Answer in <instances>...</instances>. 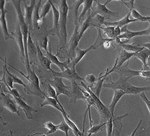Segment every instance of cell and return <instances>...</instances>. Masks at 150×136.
I'll return each instance as SVG.
<instances>
[{
  "label": "cell",
  "instance_id": "1",
  "mask_svg": "<svg viewBox=\"0 0 150 136\" xmlns=\"http://www.w3.org/2000/svg\"><path fill=\"white\" fill-rule=\"evenodd\" d=\"M11 2L13 3V4L15 7L16 13L17 15V19H18V24H19L20 28H21L22 34H23V43H24V47H25V68L27 70L28 74L32 70L30 69V61H29V55H28V35H29V27L26 23L25 17L23 15L22 13V10L21 7V1H11Z\"/></svg>",
  "mask_w": 150,
  "mask_h": 136
},
{
  "label": "cell",
  "instance_id": "2",
  "mask_svg": "<svg viewBox=\"0 0 150 136\" xmlns=\"http://www.w3.org/2000/svg\"><path fill=\"white\" fill-rule=\"evenodd\" d=\"M128 78L125 77L120 76L119 80L117 81L104 83L103 87L105 88H110L115 90V89H120L123 91L125 94H138L147 92L150 90V87H137L134 86L131 83L127 82Z\"/></svg>",
  "mask_w": 150,
  "mask_h": 136
},
{
  "label": "cell",
  "instance_id": "3",
  "mask_svg": "<svg viewBox=\"0 0 150 136\" xmlns=\"http://www.w3.org/2000/svg\"><path fill=\"white\" fill-rule=\"evenodd\" d=\"M60 21H59V38L60 45L65 46L67 42V16L69 6L66 0H62L60 1Z\"/></svg>",
  "mask_w": 150,
  "mask_h": 136
},
{
  "label": "cell",
  "instance_id": "4",
  "mask_svg": "<svg viewBox=\"0 0 150 136\" xmlns=\"http://www.w3.org/2000/svg\"><path fill=\"white\" fill-rule=\"evenodd\" d=\"M80 85L83 88L86 89L87 92L90 94L91 96L93 97V98L94 99L95 105H96V109L98 111L99 114L100 115L101 117V120L103 122V123L107 122L111 117H112V115H111L109 109L108 107H106V106H105V105L100 100L99 97L97 96L96 94L91 91L90 87L87 86V85L84 83V81H82V82L80 83Z\"/></svg>",
  "mask_w": 150,
  "mask_h": 136
},
{
  "label": "cell",
  "instance_id": "5",
  "mask_svg": "<svg viewBox=\"0 0 150 136\" xmlns=\"http://www.w3.org/2000/svg\"><path fill=\"white\" fill-rule=\"evenodd\" d=\"M95 2V6L92 7L91 9V16H93L96 15H100L102 17H104L105 19H109L111 17H117L119 15V13H116V12L110 11L108 8L106 7L107 4L110 2L111 1H107L104 4H102L100 3L99 1H94Z\"/></svg>",
  "mask_w": 150,
  "mask_h": 136
},
{
  "label": "cell",
  "instance_id": "6",
  "mask_svg": "<svg viewBox=\"0 0 150 136\" xmlns=\"http://www.w3.org/2000/svg\"><path fill=\"white\" fill-rule=\"evenodd\" d=\"M50 84L55 89L56 95L58 97L60 95L63 94L71 98V87L64 85L62 78L60 77H54L53 79L48 81Z\"/></svg>",
  "mask_w": 150,
  "mask_h": 136
},
{
  "label": "cell",
  "instance_id": "7",
  "mask_svg": "<svg viewBox=\"0 0 150 136\" xmlns=\"http://www.w3.org/2000/svg\"><path fill=\"white\" fill-rule=\"evenodd\" d=\"M52 73L53 74L54 77H60L62 78H65L67 79L71 82H76L79 83L80 84V83L83 81V78L79 75L78 73L76 72V70H73V69H67L63 72H55L52 70Z\"/></svg>",
  "mask_w": 150,
  "mask_h": 136
},
{
  "label": "cell",
  "instance_id": "8",
  "mask_svg": "<svg viewBox=\"0 0 150 136\" xmlns=\"http://www.w3.org/2000/svg\"><path fill=\"white\" fill-rule=\"evenodd\" d=\"M1 105L10 112L17 115H20L18 109L19 108L15 100L12 99L9 95L5 94L3 92H1Z\"/></svg>",
  "mask_w": 150,
  "mask_h": 136
},
{
  "label": "cell",
  "instance_id": "9",
  "mask_svg": "<svg viewBox=\"0 0 150 136\" xmlns=\"http://www.w3.org/2000/svg\"><path fill=\"white\" fill-rule=\"evenodd\" d=\"M5 0H1L0 1V11H1V14H0V24H1V30L4 34V36L5 40H8L12 39L14 37H13L9 34L8 30L6 20V13H7V11L5 9Z\"/></svg>",
  "mask_w": 150,
  "mask_h": 136
},
{
  "label": "cell",
  "instance_id": "10",
  "mask_svg": "<svg viewBox=\"0 0 150 136\" xmlns=\"http://www.w3.org/2000/svg\"><path fill=\"white\" fill-rule=\"evenodd\" d=\"M14 38L16 40L18 47H19V52L21 54V59L22 63L25 66V47H24V43H23V34H22L21 28L19 24L17 23V28H16L15 33L13 34Z\"/></svg>",
  "mask_w": 150,
  "mask_h": 136
},
{
  "label": "cell",
  "instance_id": "11",
  "mask_svg": "<svg viewBox=\"0 0 150 136\" xmlns=\"http://www.w3.org/2000/svg\"><path fill=\"white\" fill-rule=\"evenodd\" d=\"M121 3L125 5L129 11L131 13V16L134 19H137L140 21H150V16H143L140 14L134 8V0H129V1H120Z\"/></svg>",
  "mask_w": 150,
  "mask_h": 136
},
{
  "label": "cell",
  "instance_id": "12",
  "mask_svg": "<svg viewBox=\"0 0 150 136\" xmlns=\"http://www.w3.org/2000/svg\"><path fill=\"white\" fill-rule=\"evenodd\" d=\"M14 100H15L17 106L20 109H21L22 111L25 113V116L28 120L33 119V113L37 112L36 109H34L31 106H30L29 105H28L22 98H17V97H15V98H14Z\"/></svg>",
  "mask_w": 150,
  "mask_h": 136
},
{
  "label": "cell",
  "instance_id": "13",
  "mask_svg": "<svg viewBox=\"0 0 150 136\" xmlns=\"http://www.w3.org/2000/svg\"><path fill=\"white\" fill-rule=\"evenodd\" d=\"M75 26L74 32L72 34L69 41V53L71 57L74 56V54H76V50L78 47V43L80 42L79 40V27L80 24H76Z\"/></svg>",
  "mask_w": 150,
  "mask_h": 136
},
{
  "label": "cell",
  "instance_id": "14",
  "mask_svg": "<svg viewBox=\"0 0 150 136\" xmlns=\"http://www.w3.org/2000/svg\"><path fill=\"white\" fill-rule=\"evenodd\" d=\"M148 34H149L148 29L142 30V31H130L127 29V26H125L124 27L121 28V34L117 38L119 39L126 38L127 40H129L132 38L136 37V36L148 35Z\"/></svg>",
  "mask_w": 150,
  "mask_h": 136
},
{
  "label": "cell",
  "instance_id": "15",
  "mask_svg": "<svg viewBox=\"0 0 150 136\" xmlns=\"http://www.w3.org/2000/svg\"><path fill=\"white\" fill-rule=\"evenodd\" d=\"M12 67V66H11ZM12 68H13V67H12ZM13 69H15V70H17L18 72H19L20 74H21V75H23V77H25V78L27 79V80L28 81H30V83L33 85L34 88H35L36 90L38 91V92L40 93V94H42V96H45V95L44 92H42L41 90H40V82H39V79H38V76H36V73L34 72L33 70H31L30 72L28 73V76H25V74H23V72H20L19 70H17V69H15V68H13Z\"/></svg>",
  "mask_w": 150,
  "mask_h": 136
},
{
  "label": "cell",
  "instance_id": "16",
  "mask_svg": "<svg viewBox=\"0 0 150 136\" xmlns=\"http://www.w3.org/2000/svg\"><path fill=\"white\" fill-rule=\"evenodd\" d=\"M36 4L35 0H31L30 1V4L28 6L26 4L25 1H24V7H25V20L26 23L28 27L31 28L33 26V21H32V17H33V13L34 11V7Z\"/></svg>",
  "mask_w": 150,
  "mask_h": 136
},
{
  "label": "cell",
  "instance_id": "17",
  "mask_svg": "<svg viewBox=\"0 0 150 136\" xmlns=\"http://www.w3.org/2000/svg\"><path fill=\"white\" fill-rule=\"evenodd\" d=\"M71 99L72 102L76 103L78 100H84V96L82 92V89L76 82L71 83Z\"/></svg>",
  "mask_w": 150,
  "mask_h": 136
},
{
  "label": "cell",
  "instance_id": "18",
  "mask_svg": "<svg viewBox=\"0 0 150 136\" xmlns=\"http://www.w3.org/2000/svg\"><path fill=\"white\" fill-rule=\"evenodd\" d=\"M117 68V62L115 61V65L113 66V67L110 70H109V69L108 68L106 70V73H105L103 76H101V74L99 75L98 80H97L96 83H95V85H96V86H95V92H94L95 94H96V96H98L99 98V95H100L101 90H102V87H103V85H104V81L105 80V78H106L107 76H108L110 73L114 72V70H115V68Z\"/></svg>",
  "mask_w": 150,
  "mask_h": 136
},
{
  "label": "cell",
  "instance_id": "19",
  "mask_svg": "<svg viewBox=\"0 0 150 136\" xmlns=\"http://www.w3.org/2000/svg\"><path fill=\"white\" fill-rule=\"evenodd\" d=\"M131 15V13L129 11V13L125 15V17H123V19L119 20V21H115V22H108L105 21L104 25L106 26H112V27H119V28H123L125 26H127L129 23H132V22H135L138 21L137 19H130L129 17Z\"/></svg>",
  "mask_w": 150,
  "mask_h": 136
},
{
  "label": "cell",
  "instance_id": "20",
  "mask_svg": "<svg viewBox=\"0 0 150 136\" xmlns=\"http://www.w3.org/2000/svg\"><path fill=\"white\" fill-rule=\"evenodd\" d=\"M91 50H93V48L92 46H91L89 48L84 50L80 49L79 48H77L76 50V56H75L74 59H73L72 63H71V69H73V70H76V66L78 65V63L80 62V61L82 59L83 57H84V56L86 55L89 51H91Z\"/></svg>",
  "mask_w": 150,
  "mask_h": 136
},
{
  "label": "cell",
  "instance_id": "21",
  "mask_svg": "<svg viewBox=\"0 0 150 136\" xmlns=\"http://www.w3.org/2000/svg\"><path fill=\"white\" fill-rule=\"evenodd\" d=\"M136 52H129L125 51V50H121V51L119 52L118 56H117V58L116 60L117 62V68H121L124 63L125 62H126L129 59L134 56Z\"/></svg>",
  "mask_w": 150,
  "mask_h": 136
},
{
  "label": "cell",
  "instance_id": "22",
  "mask_svg": "<svg viewBox=\"0 0 150 136\" xmlns=\"http://www.w3.org/2000/svg\"><path fill=\"white\" fill-rule=\"evenodd\" d=\"M40 4H41V0H39L36 2L35 7H34V11L33 13V17H32V21H33V26L34 29L38 30L40 29L42 25V21L40 17L39 9L40 6Z\"/></svg>",
  "mask_w": 150,
  "mask_h": 136
},
{
  "label": "cell",
  "instance_id": "23",
  "mask_svg": "<svg viewBox=\"0 0 150 136\" xmlns=\"http://www.w3.org/2000/svg\"><path fill=\"white\" fill-rule=\"evenodd\" d=\"M125 94V93L123 91L120 90V89H115L114 91V96H113L112 102H111L110 106L108 107L111 115H112V117H114V111L117 104Z\"/></svg>",
  "mask_w": 150,
  "mask_h": 136
},
{
  "label": "cell",
  "instance_id": "24",
  "mask_svg": "<svg viewBox=\"0 0 150 136\" xmlns=\"http://www.w3.org/2000/svg\"><path fill=\"white\" fill-rule=\"evenodd\" d=\"M46 56L49 58V59H50L52 63H53L54 65H56V66H58L62 72H63V71L69 68L67 61L64 62V63L60 62V61L58 60L57 56L54 55V54H52L50 51L46 52Z\"/></svg>",
  "mask_w": 150,
  "mask_h": 136
},
{
  "label": "cell",
  "instance_id": "25",
  "mask_svg": "<svg viewBox=\"0 0 150 136\" xmlns=\"http://www.w3.org/2000/svg\"><path fill=\"white\" fill-rule=\"evenodd\" d=\"M127 115H128V114L126 113V114L121 115V116L113 117V136H121V133L123 128V124L121 122V120L124 118L125 117L127 116Z\"/></svg>",
  "mask_w": 150,
  "mask_h": 136
},
{
  "label": "cell",
  "instance_id": "26",
  "mask_svg": "<svg viewBox=\"0 0 150 136\" xmlns=\"http://www.w3.org/2000/svg\"><path fill=\"white\" fill-rule=\"evenodd\" d=\"M150 56V50H149L147 48H144L143 50L139 52H136L134 57H137V58L141 61L143 65V70H149L147 66V61Z\"/></svg>",
  "mask_w": 150,
  "mask_h": 136
},
{
  "label": "cell",
  "instance_id": "27",
  "mask_svg": "<svg viewBox=\"0 0 150 136\" xmlns=\"http://www.w3.org/2000/svg\"><path fill=\"white\" fill-rule=\"evenodd\" d=\"M46 105L54 107V108L57 109L58 111H59L60 113H61L62 111L64 109V107L62 106V105L60 104L59 101L56 100V99H54L53 98H50V97H48V96H45L44 102L40 105V108H42V107L46 106Z\"/></svg>",
  "mask_w": 150,
  "mask_h": 136
},
{
  "label": "cell",
  "instance_id": "28",
  "mask_svg": "<svg viewBox=\"0 0 150 136\" xmlns=\"http://www.w3.org/2000/svg\"><path fill=\"white\" fill-rule=\"evenodd\" d=\"M36 47H37V56L41 66L45 68L46 70L52 71V69L51 68V61H50V59L46 56H45L42 54L41 50L40 48L39 45L36 44Z\"/></svg>",
  "mask_w": 150,
  "mask_h": 136
},
{
  "label": "cell",
  "instance_id": "29",
  "mask_svg": "<svg viewBox=\"0 0 150 136\" xmlns=\"http://www.w3.org/2000/svg\"><path fill=\"white\" fill-rule=\"evenodd\" d=\"M97 30H98V34H97V37L96 38V40H95L94 43H93V45H91V46H93V50L98 49V48L101 47V46H104V43H106L107 41H110V42L115 41L116 38H104L102 35V32H101V30H101L100 28H97Z\"/></svg>",
  "mask_w": 150,
  "mask_h": 136
},
{
  "label": "cell",
  "instance_id": "30",
  "mask_svg": "<svg viewBox=\"0 0 150 136\" xmlns=\"http://www.w3.org/2000/svg\"><path fill=\"white\" fill-rule=\"evenodd\" d=\"M52 9L53 11V20H54V27L53 31L57 32L58 36H59V21H60V11L56 9L53 2L51 1Z\"/></svg>",
  "mask_w": 150,
  "mask_h": 136
},
{
  "label": "cell",
  "instance_id": "31",
  "mask_svg": "<svg viewBox=\"0 0 150 136\" xmlns=\"http://www.w3.org/2000/svg\"><path fill=\"white\" fill-rule=\"evenodd\" d=\"M93 2H94L93 0H84V4H83V9L78 17L79 24L82 23L83 19H84V16L86 15L88 12L92 9Z\"/></svg>",
  "mask_w": 150,
  "mask_h": 136
},
{
  "label": "cell",
  "instance_id": "32",
  "mask_svg": "<svg viewBox=\"0 0 150 136\" xmlns=\"http://www.w3.org/2000/svg\"><path fill=\"white\" fill-rule=\"evenodd\" d=\"M28 55L30 57H34L35 56H37V47L34 43L32 41V38L31 37V34L30 32L28 35Z\"/></svg>",
  "mask_w": 150,
  "mask_h": 136
},
{
  "label": "cell",
  "instance_id": "33",
  "mask_svg": "<svg viewBox=\"0 0 150 136\" xmlns=\"http://www.w3.org/2000/svg\"><path fill=\"white\" fill-rule=\"evenodd\" d=\"M105 18L100 15H96L91 18V27H95L97 28H100L103 24H104Z\"/></svg>",
  "mask_w": 150,
  "mask_h": 136
},
{
  "label": "cell",
  "instance_id": "34",
  "mask_svg": "<svg viewBox=\"0 0 150 136\" xmlns=\"http://www.w3.org/2000/svg\"><path fill=\"white\" fill-rule=\"evenodd\" d=\"M119 45L122 48V49L129 52H139L144 48V47H142L141 46H137V45L134 44H127L124 43H122Z\"/></svg>",
  "mask_w": 150,
  "mask_h": 136
},
{
  "label": "cell",
  "instance_id": "35",
  "mask_svg": "<svg viewBox=\"0 0 150 136\" xmlns=\"http://www.w3.org/2000/svg\"><path fill=\"white\" fill-rule=\"evenodd\" d=\"M44 87H45V96L50 97V98H53L54 99H56V100L59 101L58 100L57 95H56L55 89H54V87L50 84V83H49L48 81L47 82H46V85Z\"/></svg>",
  "mask_w": 150,
  "mask_h": 136
},
{
  "label": "cell",
  "instance_id": "36",
  "mask_svg": "<svg viewBox=\"0 0 150 136\" xmlns=\"http://www.w3.org/2000/svg\"><path fill=\"white\" fill-rule=\"evenodd\" d=\"M1 80L3 81L4 83H5L6 85H8L11 89H14L13 88V84H14L13 79L11 76H10L8 73L6 72V70H5L4 68V70H3V76H2V78L1 79Z\"/></svg>",
  "mask_w": 150,
  "mask_h": 136
},
{
  "label": "cell",
  "instance_id": "37",
  "mask_svg": "<svg viewBox=\"0 0 150 136\" xmlns=\"http://www.w3.org/2000/svg\"><path fill=\"white\" fill-rule=\"evenodd\" d=\"M51 8H52V4H51V1H50V0L47 1L46 3L42 6L41 11H40V17L42 21H43L45 17V16L47 15L49 12H50V10H51Z\"/></svg>",
  "mask_w": 150,
  "mask_h": 136
},
{
  "label": "cell",
  "instance_id": "38",
  "mask_svg": "<svg viewBox=\"0 0 150 136\" xmlns=\"http://www.w3.org/2000/svg\"><path fill=\"white\" fill-rule=\"evenodd\" d=\"M115 27L112 26H105V27H101L100 29L103 30L104 34L107 36V38H116L115 33Z\"/></svg>",
  "mask_w": 150,
  "mask_h": 136
},
{
  "label": "cell",
  "instance_id": "39",
  "mask_svg": "<svg viewBox=\"0 0 150 136\" xmlns=\"http://www.w3.org/2000/svg\"><path fill=\"white\" fill-rule=\"evenodd\" d=\"M57 127H58V131H63L64 133H65L66 136H69V131H72V129H71V127L68 125V124L66 122L64 118L62 120L61 122H60L59 125H57Z\"/></svg>",
  "mask_w": 150,
  "mask_h": 136
},
{
  "label": "cell",
  "instance_id": "40",
  "mask_svg": "<svg viewBox=\"0 0 150 136\" xmlns=\"http://www.w3.org/2000/svg\"><path fill=\"white\" fill-rule=\"evenodd\" d=\"M4 68H5V70H6V72L10 74V76H11L12 78L13 79V81H14V83H17V84H19V85H21L22 86H23L24 87H25V88H27L28 86L27 85L25 84V83H23V81L21 80V79H20L19 77L16 76L15 75H13V74H11V72H9L8 70V68H7V63H6V60H5V64H4Z\"/></svg>",
  "mask_w": 150,
  "mask_h": 136
},
{
  "label": "cell",
  "instance_id": "41",
  "mask_svg": "<svg viewBox=\"0 0 150 136\" xmlns=\"http://www.w3.org/2000/svg\"><path fill=\"white\" fill-rule=\"evenodd\" d=\"M43 127L45 128L48 130L47 134H53L56 133V131H58L57 125H55L52 122H47L43 124Z\"/></svg>",
  "mask_w": 150,
  "mask_h": 136
},
{
  "label": "cell",
  "instance_id": "42",
  "mask_svg": "<svg viewBox=\"0 0 150 136\" xmlns=\"http://www.w3.org/2000/svg\"><path fill=\"white\" fill-rule=\"evenodd\" d=\"M84 80L86 81V82L88 83L89 87L91 88V87H92L93 85H95V83H96V78H95V76L94 74H88L86 75V76H85V78H84Z\"/></svg>",
  "mask_w": 150,
  "mask_h": 136
},
{
  "label": "cell",
  "instance_id": "43",
  "mask_svg": "<svg viewBox=\"0 0 150 136\" xmlns=\"http://www.w3.org/2000/svg\"><path fill=\"white\" fill-rule=\"evenodd\" d=\"M104 125H106V122L99 124V125H97L92 126V127L90 128V129H88V131H87V132H88V133H91L92 134V135L94 133H97L100 131L101 128L104 127Z\"/></svg>",
  "mask_w": 150,
  "mask_h": 136
},
{
  "label": "cell",
  "instance_id": "44",
  "mask_svg": "<svg viewBox=\"0 0 150 136\" xmlns=\"http://www.w3.org/2000/svg\"><path fill=\"white\" fill-rule=\"evenodd\" d=\"M113 117L109 120L106 122V131H107V136H112V131H113Z\"/></svg>",
  "mask_w": 150,
  "mask_h": 136
},
{
  "label": "cell",
  "instance_id": "45",
  "mask_svg": "<svg viewBox=\"0 0 150 136\" xmlns=\"http://www.w3.org/2000/svg\"><path fill=\"white\" fill-rule=\"evenodd\" d=\"M6 87H7L8 92L14 97V98H15V97H17V98H21V96L19 94V92H18L17 89H11V87L8 86V85H6Z\"/></svg>",
  "mask_w": 150,
  "mask_h": 136
},
{
  "label": "cell",
  "instance_id": "46",
  "mask_svg": "<svg viewBox=\"0 0 150 136\" xmlns=\"http://www.w3.org/2000/svg\"><path fill=\"white\" fill-rule=\"evenodd\" d=\"M47 44H48V38L47 36H44L43 38H42V40L40 41V47L42 48L45 51L47 52Z\"/></svg>",
  "mask_w": 150,
  "mask_h": 136
},
{
  "label": "cell",
  "instance_id": "47",
  "mask_svg": "<svg viewBox=\"0 0 150 136\" xmlns=\"http://www.w3.org/2000/svg\"><path fill=\"white\" fill-rule=\"evenodd\" d=\"M141 98L143 99L144 103H145V105H147V107L148 110H149V112L150 113V100L147 98V96H146V95L144 92L141 94Z\"/></svg>",
  "mask_w": 150,
  "mask_h": 136
},
{
  "label": "cell",
  "instance_id": "48",
  "mask_svg": "<svg viewBox=\"0 0 150 136\" xmlns=\"http://www.w3.org/2000/svg\"><path fill=\"white\" fill-rule=\"evenodd\" d=\"M141 123H142V120H140V122H139V125H137V127H136V129L134 130V131L132 132V133L130 135H127V136H135V135H136V133H137V131H138V129H139V128L140 127V126L141 125Z\"/></svg>",
  "mask_w": 150,
  "mask_h": 136
},
{
  "label": "cell",
  "instance_id": "49",
  "mask_svg": "<svg viewBox=\"0 0 150 136\" xmlns=\"http://www.w3.org/2000/svg\"><path fill=\"white\" fill-rule=\"evenodd\" d=\"M28 136H47V135L41 133H36L33 134H29V135H28Z\"/></svg>",
  "mask_w": 150,
  "mask_h": 136
},
{
  "label": "cell",
  "instance_id": "50",
  "mask_svg": "<svg viewBox=\"0 0 150 136\" xmlns=\"http://www.w3.org/2000/svg\"><path fill=\"white\" fill-rule=\"evenodd\" d=\"M141 46H142V47H144V48H147L148 50H150V42H149V43H145V44L141 45Z\"/></svg>",
  "mask_w": 150,
  "mask_h": 136
},
{
  "label": "cell",
  "instance_id": "51",
  "mask_svg": "<svg viewBox=\"0 0 150 136\" xmlns=\"http://www.w3.org/2000/svg\"><path fill=\"white\" fill-rule=\"evenodd\" d=\"M147 66L148 68H150V56H149V58H148V59L147 61Z\"/></svg>",
  "mask_w": 150,
  "mask_h": 136
},
{
  "label": "cell",
  "instance_id": "52",
  "mask_svg": "<svg viewBox=\"0 0 150 136\" xmlns=\"http://www.w3.org/2000/svg\"><path fill=\"white\" fill-rule=\"evenodd\" d=\"M148 22H149V28H148L147 29L149 30V34H150V21H149Z\"/></svg>",
  "mask_w": 150,
  "mask_h": 136
},
{
  "label": "cell",
  "instance_id": "53",
  "mask_svg": "<svg viewBox=\"0 0 150 136\" xmlns=\"http://www.w3.org/2000/svg\"><path fill=\"white\" fill-rule=\"evenodd\" d=\"M91 135H92V134H91V133H88V135H87V136H91Z\"/></svg>",
  "mask_w": 150,
  "mask_h": 136
},
{
  "label": "cell",
  "instance_id": "54",
  "mask_svg": "<svg viewBox=\"0 0 150 136\" xmlns=\"http://www.w3.org/2000/svg\"><path fill=\"white\" fill-rule=\"evenodd\" d=\"M149 9V10H150V9Z\"/></svg>",
  "mask_w": 150,
  "mask_h": 136
},
{
  "label": "cell",
  "instance_id": "55",
  "mask_svg": "<svg viewBox=\"0 0 150 136\" xmlns=\"http://www.w3.org/2000/svg\"><path fill=\"white\" fill-rule=\"evenodd\" d=\"M112 136H113V135H112Z\"/></svg>",
  "mask_w": 150,
  "mask_h": 136
}]
</instances>
